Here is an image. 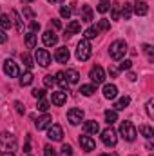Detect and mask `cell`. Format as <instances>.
I'll return each instance as SVG.
<instances>
[{"label": "cell", "instance_id": "cell-1", "mask_svg": "<svg viewBox=\"0 0 154 156\" xmlns=\"http://www.w3.org/2000/svg\"><path fill=\"white\" fill-rule=\"evenodd\" d=\"M16 147H18L16 136L11 134V133H7V131H4L0 134V151L2 153H15Z\"/></svg>", "mask_w": 154, "mask_h": 156}, {"label": "cell", "instance_id": "cell-2", "mask_svg": "<svg viewBox=\"0 0 154 156\" xmlns=\"http://www.w3.org/2000/svg\"><path fill=\"white\" fill-rule=\"evenodd\" d=\"M127 44L123 42V40H114L111 45H109V56L113 58V60H121L123 56H125V53H127Z\"/></svg>", "mask_w": 154, "mask_h": 156}, {"label": "cell", "instance_id": "cell-3", "mask_svg": "<svg viewBox=\"0 0 154 156\" xmlns=\"http://www.w3.org/2000/svg\"><path fill=\"white\" fill-rule=\"evenodd\" d=\"M120 134H121L123 140H127V142H134L136 136H138V131H136V127L132 125V122L123 120L121 125H120Z\"/></svg>", "mask_w": 154, "mask_h": 156}, {"label": "cell", "instance_id": "cell-4", "mask_svg": "<svg viewBox=\"0 0 154 156\" xmlns=\"http://www.w3.org/2000/svg\"><path fill=\"white\" fill-rule=\"evenodd\" d=\"M91 53H93V49H91L89 40L82 38L80 42H78V45H76V58L82 60V62H85V60L91 58Z\"/></svg>", "mask_w": 154, "mask_h": 156}, {"label": "cell", "instance_id": "cell-5", "mask_svg": "<svg viewBox=\"0 0 154 156\" xmlns=\"http://www.w3.org/2000/svg\"><path fill=\"white\" fill-rule=\"evenodd\" d=\"M102 142L107 145V147H114L116 142H118V134H116V131L109 125L107 129H103L102 131Z\"/></svg>", "mask_w": 154, "mask_h": 156}, {"label": "cell", "instance_id": "cell-6", "mask_svg": "<svg viewBox=\"0 0 154 156\" xmlns=\"http://www.w3.org/2000/svg\"><path fill=\"white\" fill-rule=\"evenodd\" d=\"M89 78L93 82V85H100L105 82V71L100 67V66H94L91 71H89Z\"/></svg>", "mask_w": 154, "mask_h": 156}, {"label": "cell", "instance_id": "cell-7", "mask_svg": "<svg viewBox=\"0 0 154 156\" xmlns=\"http://www.w3.org/2000/svg\"><path fill=\"white\" fill-rule=\"evenodd\" d=\"M47 138L53 140V142H60V140L64 138V131H62V127L56 125V123H49V125H47Z\"/></svg>", "mask_w": 154, "mask_h": 156}, {"label": "cell", "instance_id": "cell-8", "mask_svg": "<svg viewBox=\"0 0 154 156\" xmlns=\"http://www.w3.org/2000/svg\"><path fill=\"white\" fill-rule=\"evenodd\" d=\"M67 120H69L71 125H80V123L83 122V111L78 109V107L69 109V111H67Z\"/></svg>", "mask_w": 154, "mask_h": 156}, {"label": "cell", "instance_id": "cell-9", "mask_svg": "<svg viewBox=\"0 0 154 156\" xmlns=\"http://www.w3.org/2000/svg\"><path fill=\"white\" fill-rule=\"evenodd\" d=\"M35 60H37L38 66L47 67V66L51 64V55H49L47 49H37V53H35Z\"/></svg>", "mask_w": 154, "mask_h": 156}, {"label": "cell", "instance_id": "cell-10", "mask_svg": "<svg viewBox=\"0 0 154 156\" xmlns=\"http://www.w3.org/2000/svg\"><path fill=\"white\" fill-rule=\"evenodd\" d=\"M4 73H5L9 78H16L18 75H20V69H18V66H16L13 60L7 58V60L4 62Z\"/></svg>", "mask_w": 154, "mask_h": 156}, {"label": "cell", "instance_id": "cell-11", "mask_svg": "<svg viewBox=\"0 0 154 156\" xmlns=\"http://www.w3.org/2000/svg\"><path fill=\"white\" fill-rule=\"evenodd\" d=\"M69 58H71V55H69V49H67V47L62 45V47L56 49V53H54V60H56L58 64H67Z\"/></svg>", "mask_w": 154, "mask_h": 156}, {"label": "cell", "instance_id": "cell-12", "mask_svg": "<svg viewBox=\"0 0 154 156\" xmlns=\"http://www.w3.org/2000/svg\"><path fill=\"white\" fill-rule=\"evenodd\" d=\"M80 31H82V24L78 20H71L65 27V38H71L73 35H78Z\"/></svg>", "mask_w": 154, "mask_h": 156}, {"label": "cell", "instance_id": "cell-13", "mask_svg": "<svg viewBox=\"0 0 154 156\" xmlns=\"http://www.w3.org/2000/svg\"><path fill=\"white\" fill-rule=\"evenodd\" d=\"M80 145H82V149L83 151H94V147H96V142L91 138V136H87V134H83V136H80Z\"/></svg>", "mask_w": 154, "mask_h": 156}, {"label": "cell", "instance_id": "cell-14", "mask_svg": "<svg viewBox=\"0 0 154 156\" xmlns=\"http://www.w3.org/2000/svg\"><path fill=\"white\" fill-rule=\"evenodd\" d=\"M132 11L138 15V16H145L149 13V5L143 2V0H136V4L132 5Z\"/></svg>", "mask_w": 154, "mask_h": 156}, {"label": "cell", "instance_id": "cell-15", "mask_svg": "<svg viewBox=\"0 0 154 156\" xmlns=\"http://www.w3.org/2000/svg\"><path fill=\"white\" fill-rule=\"evenodd\" d=\"M51 102H53L54 105H64V104L67 102V93H65V91H54L53 96H51Z\"/></svg>", "mask_w": 154, "mask_h": 156}, {"label": "cell", "instance_id": "cell-16", "mask_svg": "<svg viewBox=\"0 0 154 156\" xmlns=\"http://www.w3.org/2000/svg\"><path fill=\"white\" fill-rule=\"evenodd\" d=\"M103 96L107 100H114L116 96H118V87H116L114 83H105L103 85Z\"/></svg>", "mask_w": 154, "mask_h": 156}, {"label": "cell", "instance_id": "cell-17", "mask_svg": "<svg viewBox=\"0 0 154 156\" xmlns=\"http://www.w3.org/2000/svg\"><path fill=\"white\" fill-rule=\"evenodd\" d=\"M53 122V118H51V115H47V113H44L42 116H38V120L35 122V127L38 129V131H42V129H47V125Z\"/></svg>", "mask_w": 154, "mask_h": 156}, {"label": "cell", "instance_id": "cell-18", "mask_svg": "<svg viewBox=\"0 0 154 156\" xmlns=\"http://www.w3.org/2000/svg\"><path fill=\"white\" fill-rule=\"evenodd\" d=\"M83 131H85V134H96L100 131V125H98L96 120H87L83 123Z\"/></svg>", "mask_w": 154, "mask_h": 156}, {"label": "cell", "instance_id": "cell-19", "mask_svg": "<svg viewBox=\"0 0 154 156\" xmlns=\"http://www.w3.org/2000/svg\"><path fill=\"white\" fill-rule=\"evenodd\" d=\"M42 40H44V44L45 45H56V42H58V37L49 29V31H45L44 35H42Z\"/></svg>", "mask_w": 154, "mask_h": 156}, {"label": "cell", "instance_id": "cell-20", "mask_svg": "<svg viewBox=\"0 0 154 156\" xmlns=\"http://www.w3.org/2000/svg\"><path fill=\"white\" fill-rule=\"evenodd\" d=\"M94 20V13L91 5H83L82 7V22H93Z\"/></svg>", "mask_w": 154, "mask_h": 156}, {"label": "cell", "instance_id": "cell-21", "mask_svg": "<svg viewBox=\"0 0 154 156\" xmlns=\"http://www.w3.org/2000/svg\"><path fill=\"white\" fill-rule=\"evenodd\" d=\"M54 82H56L62 89H67V87H69V82H67V78H65V73H64V71H60V73L54 75Z\"/></svg>", "mask_w": 154, "mask_h": 156}, {"label": "cell", "instance_id": "cell-22", "mask_svg": "<svg viewBox=\"0 0 154 156\" xmlns=\"http://www.w3.org/2000/svg\"><path fill=\"white\" fill-rule=\"evenodd\" d=\"M18 76H20V85H22V87H26V85H31V83H33V78H35L31 71H26L24 75H18Z\"/></svg>", "mask_w": 154, "mask_h": 156}, {"label": "cell", "instance_id": "cell-23", "mask_svg": "<svg viewBox=\"0 0 154 156\" xmlns=\"http://www.w3.org/2000/svg\"><path fill=\"white\" fill-rule=\"evenodd\" d=\"M65 78H67L69 85H71V83H78V80H80V73H78L76 69H67V73H65Z\"/></svg>", "mask_w": 154, "mask_h": 156}, {"label": "cell", "instance_id": "cell-24", "mask_svg": "<svg viewBox=\"0 0 154 156\" xmlns=\"http://www.w3.org/2000/svg\"><path fill=\"white\" fill-rule=\"evenodd\" d=\"M120 15L125 18V20H129L131 16H132V4H129V2H125L123 5H121V11H120Z\"/></svg>", "mask_w": 154, "mask_h": 156}, {"label": "cell", "instance_id": "cell-25", "mask_svg": "<svg viewBox=\"0 0 154 156\" xmlns=\"http://www.w3.org/2000/svg\"><path fill=\"white\" fill-rule=\"evenodd\" d=\"M11 15H13V20H15V24H16V31H18V33H24V20H22V16L18 15V11H11Z\"/></svg>", "mask_w": 154, "mask_h": 156}, {"label": "cell", "instance_id": "cell-26", "mask_svg": "<svg viewBox=\"0 0 154 156\" xmlns=\"http://www.w3.org/2000/svg\"><path fill=\"white\" fill-rule=\"evenodd\" d=\"M11 26H13V20L9 18V15H0V29L7 31L11 29Z\"/></svg>", "mask_w": 154, "mask_h": 156}, {"label": "cell", "instance_id": "cell-27", "mask_svg": "<svg viewBox=\"0 0 154 156\" xmlns=\"http://www.w3.org/2000/svg\"><path fill=\"white\" fill-rule=\"evenodd\" d=\"M129 104H131V96H121V98L114 104V111H121V109H125Z\"/></svg>", "mask_w": 154, "mask_h": 156}, {"label": "cell", "instance_id": "cell-28", "mask_svg": "<svg viewBox=\"0 0 154 156\" xmlns=\"http://www.w3.org/2000/svg\"><path fill=\"white\" fill-rule=\"evenodd\" d=\"M116 120H118V111H114V109H113V111H111V109L105 111V122H107L109 125H113Z\"/></svg>", "mask_w": 154, "mask_h": 156}, {"label": "cell", "instance_id": "cell-29", "mask_svg": "<svg viewBox=\"0 0 154 156\" xmlns=\"http://www.w3.org/2000/svg\"><path fill=\"white\" fill-rule=\"evenodd\" d=\"M100 31L96 29V26H93V27H89V29H85L83 31V38L85 40H91V38H96V35H98Z\"/></svg>", "mask_w": 154, "mask_h": 156}, {"label": "cell", "instance_id": "cell-30", "mask_svg": "<svg viewBox=\"0 0 154 156\" xmlns=\"http://www.w3.org/2000/svg\"><path fill=\"white\" fill-rule=\"evenodd\" d=\"M80 93L83 94V96H91V94H94L96 93V87L91 83V85H82L80 87Z\"/></svg>", "mask_w": 154, "mask_h": 156}, {"label": "cell", "instance_id": "cell-31", "mask_svg": "<svg viewBox=\"0 0 154 156\" xmlns=\"http://www.w3.org/2000/svg\"><path fill=\"white\" fill-rule=\"evenodd\" d=\"M96 9H98V13H107L111 9V0H100Z\"/></svg>", "mask_w": 154, "mask_h": 156}, {"label": "cell", "instance_id": "cell-32", "mask_svg": "<svg viewBox=\"0 0 154 156\" xmlns=\"http://www.w3.org/2000/svg\"><path fill=\"white\" fill-rule=\"evenodd\" d=\"M26 45H27L29 49H33V47L37 45V35H35V33H27V35H26Z\"/></svg>", "mask_w": 154, "mask_h": 156}, {"label": "cell", "instance_id": "cell-33", "mask_svg": "<svg viewBox=\"0 0 154 156\" xmlns=\"http://www.w3.org/2000/svg\"><path fill=\"white\" fill-rule=\"evenodd\" d=\"M140 133H142V134H143V136H145L147 140H151V138L154 136L152 127H149V125H142V127H140Z\"/></svg>", "mask_w": 154, "mask_h": 156}, {"label": "cell", "instance_id": "cell-34", "mask_svg": "<svg viewBox=\"0 0 154 156\" xmlns=\"http://www.w3.org/2000/svg\"><path fill=\"white\" fill-rule=\"evenodd\" d=\"M37 109H38L40 113H47V109H49V102L44 100V98H40L38 104H37Z\"/></svg>", "mask_w": 154, "mask_h": 156}, {"label": "cell", "instance_id": "cell-35", "mask_svg": "<svg viewBox=\"0 0 154 156\" xmlns=\"http://www.w3.org/2000/svg\"><path fill=\"white\" fill-rule=\"evenodd\" d=\"M109 27H111V22H109V20H105V18H102V20L98 22V26H96V29H98V31H107Z\"/></svg>", "mask_w": 154, "mask_h": 156}, {"label": "cell", "instance_id": "cell-36", "mask_svg": "<svg viewBox=\"0 0 154 156\" xmlns=\"http://www.w3.org/2000/svg\"><path fill=\"white\" fill-rule=\"evenodd\" d=\"M22 62H24V66L27 67V69H31L35 64H33V58H31V55H27V53H24L22 55Z\"/></svg>", "mask_w": 154, "mask_h": 156}, {"label": "cell", "instance_id": "cell-37", "mask_svg": "<svg viewBox=\"0 0 154 156\" xmlns=\"http://www.w3.org/2000/svg\"><path fill=\"white\" fill-rule=\"evenodd\" d=\"M143 53L147 55V58H149L151 62L154 60V49H152V45H151V44H145V45H143Z\"/></svg>", "mask_w": 154, "mask_h": 156}, {"label": "cell", "instance_id": "cell-38", "mask_svg": "<svg viewBox=\"0 0 154 156\" xmlns=\"http://www.w3.org/2000/svg\"><path fill=\"white\" fill-rule=\"evenodd\" d=\"M60 156H73V147L69 144H64L60 149Z\"/></svg>", "mask_w": 154, "mask_h": 156}, {"label": "cell", "instance_id": "cell-39", "mask_svg": "<svg viewBox=\"0 0 154 156\" xmlns=\"http://www.w3.org/2000/svg\"><path fill=\"white\" fill-rule=\"evenodd\" d=\"M71 13H73V9H71V7H67V5H64V7L60 9L62 18H71Z\"/></svg>", "mask_w": 154, "mask_h": 156}, {"label": "cell", "instance_id": "cell-40", "mask_svg": "<svg viewBox=\"0 0 154 156\" xmlns=\"http://www.w3.org/2000/svg\"><path fill=\"white\" fill-rule=\"evenodd\" d=\"M54 83H56V82H54V76H53V75H47V76L44 78V85H45V87H53Z\"/></svg>", "mask_w": 154, "mask_h": 156}, {"label": "cell", "instance_id": "cell-41", "mask_svg": "<svg viewBox=\"0 0 154 156\" xmlns=\"http://www.w3.org/2000/svg\"><path fill=\"white\" fill-rule=\"evenodd\" d=\"M44 156H58V154H56V151H54L51 145H45V147H44Z\"/></svg>", "mask_w": 154, "mask_h": 156}, {"label": "cell", "instance_id": "cell-42", "mask_svg": "<svg viewBox=\"0 0 154 156\" xmlns=\"http://www.w3.org/2000/svg\"><path fill=\"white\" fill-rule=\"evenodd\" d=\"M111 7H113V20H120V4H114Z\"/></svg>", "mask_w": 154, "mask_h": 156}, {"label": "cell", "instance_id": "cell-43", "mask_svg": "<svg viewBox=\"0 0 154 156\" xmlns=\"http://www.w3.org/2000/svg\"><path fill=\"white\" fill-rule=\"evenodd\" d=\"M152 105H154V100H149V102H147V115H149V118H154Z\"/></svg>", "mask_w": 154, "mask_h": 156}, {"label": "cell", "instance_id": "cell-44", "mask_svg": "<svg viewBox=\"0 0 154 156\" xmlns=\"http://www.w3.org/2000/svg\"><path fill=\"white\" fill-rule=\"evenodd\" d=\"M131 66H132V62H131V60H123V62L120 64V69H123V71H129V69H131Z\"/></svg>", "mask_w": 154, "mask_h": 156}, {"label": "cell", "instance_id": "cell-45", "mask_svg": "<svg viewBox=\"0 0 154 156\" xmlns=\"http://www.w3.org/2000/svg\"><path fill=\"white\" fill-rule=\"evenodd\" d=\"M44 94H45V91H44V89H35V91H33V96H35L37 100L44 98Z\"/></svg>", "mask_w": 154, "mask_h": 156}, {"label": "cell", "instance_id": "cell-46", "mask_svg": "<svg viewBox=\"0 0 154 156\" xmlns=\"http://www.w3.org/2000/svg\"><path fill=\"white\" fill-rule=\"evenodd\" d=\"M37 31H40V22L33 20L31 22V33H37Z\"/></svg>", "mask_w": 154, "mask_h": 156}, {"label": "cell", "instance_id": "cell-47", "mask_svg": "<svg viewBox=\"0 0 154 156\" xmlns=\"http://www.w3.org/2000/svg\"><path fill=\"white\" fill-rule=\"evenodd\" d=\"M7 40V35H5V31L4 29H0V44H4Z\"/></svg>", "mask_w": 154, "mask_h": 156}, {"label": "cell", "instance_id": "cell-48", "mask_svg": "<svg viewBox=\"0 0 154 156\" xmlns=\"http://www.w3.org/2000/svg\"><path fill=\"white\" fill-rule=\"evenodd\" d=\"M24 15H26L27 18H33V16H35V15H33V11H31L29 7H26V9H24Z\"/></svg>", "mask_w": 154, "mask_h": 156}, {"label": "cell", "instance_id": "cell-49", "mask_svg": "<svg viewBox=\"0 0 154 156\" xmlns=\"http://www.w3.org/2000/svg\"><path fill=\"white\" fill-rule=\"evenodd\" d=\"M15 107H16V111H18L20 115H24V107H22V104H20V102H15Z\"/></svg>", "mask_w": 154, "mask_h": 156}, {"label": "cell", "instance_id": "cell-50", "mask_svg": "<svg viewBox=\"0 0 154 156\" xmlns=\"http://www.w3.org/2000/svg\"><path fill=\"white\" fill-rule=\"evenodd\" d=\"M51 24H53V26H54L56 29H60V27H62V24H60V20H56V18H53V20H51Z\"/></svg>", "mask_w": 154, "mask_h": 156}, {"label": "cell", "instance_id": "cell-51", "mask_svg": "<svg viewBox=\"0 0 154 156\" xmlns=\"http://www.w3.org/2000/svg\"><path fill=\"white\" fill-rule=\"evenodd\" d=\"M109 73H111V76H116V75H118V69L113 67V69H109Z\"/></svg>", "mask_w": 154, "mask_h": 156}, {"label": "cell", "instance_id": "cell-52", "mask_svg": "<svg viewBox=\"0 0 154 156\" xmlns=\"http://www.w3.org/2000/svg\"><path fill=\"white\" fill-rule=\"evenodd\" d=\"M47 2H51V4H62L64 0H47Z\"/></svg>", "mask_w": 154, "mask_h": 156}, {"label": "cell", "instance_id": "cell-53", "mask_svg": "<svg viewBox=\"0 0 154 156\" xmlns=\"http://www.w3.org/2000/svg\"><path fill=\"white\" fill-rule=\"evenodd\" d=\"M0 156H15V154H13V153H2Z\"/></svg>", "mask_w": 154, "mask_h": 156}, {"label": "cell", "instance_id": "cell-54", "mask_svg": "<svg viewBox=\"0 0 154 156\" xmlns=\"http://www.w3.org/2000/svg\"><path fill=\"white\" fill-rule=\"evenodd\" d=\"M22 2H24V4H29V2H33V0H22Z\"/></svg>", "mask_w": 154, "mask_h": 156}, {"label": "cell", "instance_id": "cell-55", "mask_svg": "<svg viewBox=\"0 0 154 156\" xmlns=\"http://www.w3.org/2000/svg\"><path fill=\"white\" fill-rule=\"evenodd\" d=\"M100 156H111V154H100Z\"/></svg>", "mask_w": 154, "mask_h": 156}]
</instances>
